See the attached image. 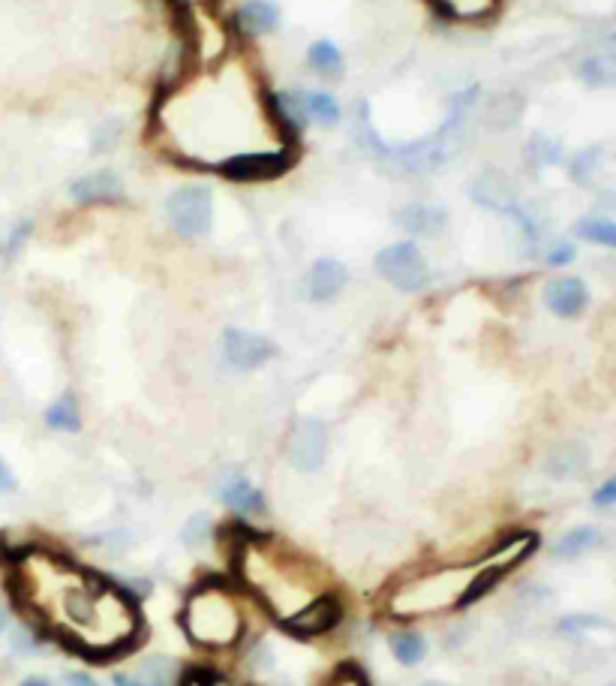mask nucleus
Instances as JSON below:
<instances>
[{"instance_id":"f257e3e1","label":"nucleus","mask_w":616,"mask_h":686,"mask_svg":"<svg viewBox=\"0 0 616 686\" xmlns=\"http://www.w3.org/2000/svg\"><path fill=\"white\" fill-rule=\"evenodd\" d=\"M10 566L16 605L64 647L103 662L136 644L142 614L121 584L40 548L16 554Z\"/></svg>"},{"instance_id":"f03ea898","label":"nucleus","mask_w":616,"mask_h":686,"mask_svg":"<svg viewBox=\"0 0 616 686\" xmlns=\"http://www.w3.org/2000/svg\"><path fill=\"white\" fill-rule=\"evenodd\" d=\"M235 569L241 584H247L262 599L265 611L280 623H289L295 614L331 593L313 563L274 539H244L235 557Z\"/></svg>"},{"instance_id":"7ed1b4c3","label":"nucleus","mask_w":616,"mask_h":686,"mask_svg":"<svg viewBox=\"0 0 616 686\" xmlns=\"http://www.w3.org/2000/svg\"><path fill=\"white\" fill-rule=\"evenodd\" d=\"M472 581H475V563L427 569V572H418V575L400 581L388 593L385 608L391 617H400V620L466 608V605H472V599H469Z\"/></svg>"},{"instance_id":"20e7f679","label":"nucleus","mask_w":616,"mask_h":686,"mask_svg":"<svg viewBox=\"0 0 616 686\" xmlns=\"http://www.w3.org/2000/svg\"><path fill=\"white\" fill-rule=\"evenodd\" d=\"M181 623L199 647L223 650L241 638L244 614L235 602V593L226 584L205 581V584L190 590Z\"/></svg>"},{"instance_id":"39448f33","label":"nucleus","mask_w":616,"mask_h":686,"mask_svg":"<svg viewBox=\"0 0 616 686\" xmlns=\"http://www.w3.org/2000/svg\"><path fill=\"white\" fill-rule=\"evenodd\" d=\"M166 220L181 238H205L214 229V193L205 184H184L166 199Z\"/></svg>"},{"instance_id":"423d86ee","label":"nucleus","mask_w":616,"mask_h":686,"mask_svg":"<svg viewBox=\"0 0 616 686\" xmlns=\"http://www.w3.org/2000/svg\"><path fill=\"white\" fill-rule=\"evenodd\" d=\"M376 274L400 292H421L430 280V265L415 241H394L373 259Z\"/></svg>"},{"instance_id":"0eeeda50","label":"nucleus","mask_w":616,"mask_h":686,"mask_svg":"<svg viewBox=\"0 0 616 686\" xmlns=\"http://www.w3.org/2000/svg\"><path fill=\"white\" fill-rule=\"evenodd\" d=\"M538 548V536L535 533H514L508 539H502L484 560L475 563V581H472V590H469V599H481L490 587H496L511 569H517L532 551Z\"/></svg>"},{"instance_id":"6e6552de","label":"nucleus","mask_w":616,"mask_h":686,"mask_svg":"<svg viewBox=\"0 0 616 686\" xmlns=\"http://www.w3.org/2000/svg\"><path fill=\"white\" fill-rule=\"evenodd\" d=\"M295 163V157L283 148L277 151H247V154H235L217 163V172L229 181H241V184H256V181H271L283 172H289Z\"/></svg>"},{"instance_id":"1a4fd4ad","label":"nucleus","mask_w":616,"mask_h":686,"mask_svg":"<svg viewBox=\"0 0 616 686\" xmlns=\"http://www.w3.org/2000/svg\"><path fill=\"white\" fill-rule=\"evenodd\" d=\"M277 356V343L259 331L250 328H226L223 331V359L232 371H256L262 365H268Z\"/></svg>"},{"instance_id":"9d476101","label":"nucleus","mask_w":616,"mask_h":686,"mask_svg":"<svg viewBox=\"0 0 616 686\" xmlns=\"http://www.w3.org/2000/svg\"><path fill=\"white\" fill-rule=\"evenodd\" d=\"M286 455H289L295 470L316 473L328 458V428H325V422H319L313 416L298 419L292 434H289Z\"/></svg>"},{"instance_id":"9b49d317","label":"nucleus","mask_w":616,"mask_h":686,"mask_svg":"<svg viewBox=\"0 0 616 686\" xmlns=\"http://www.w3.org/2000/svg\"><path fill=\"white\" fill-rule=\"evenodd\" d=\"M70 199H73L76 205H85V208L121 205V202L127 199V190H124L121 175H115L112 169H94V172L79 175V178L70 184Z\"/></svg>"},{"instance_id":"f8f14e48","label":"nucleus","mask_w":616,"mask_h":686,"mask_svg":"<svg viewBox=\"0 0 616 686\" xmlns=\"http://www.w3.org/2000/svg\"><path fill=\"white\" fill-rule=\"evenodd\" d=\"M349 283V268L334 259V256H322L316 259L310 268H307V277H304V289H307V298L313 304H328L334 301Z\"/></svg>"},{"instance_id":"ddd939ff","label":"nucleus","mask_w":616,"mask_h":686,"mask_svg":"<svg viewBox=\"0 0 616 686\" xmlns=\"http://www.w3.org/2000/svg\"><path fill=\"white\" fill-rule=\"evenodd\" d=\"M544 304L559 319H577L589 307V286L580 277H556L544 286Z\"/></svg>"},{"instance_id":"4468645a","label":"nucleus","mask_w":616,"mask_h":686,"mask_svg":"<svg viewBox=\"0 0 616 686\" xmlns=\"http://www.w3.org/2000/svg\"><path fill=\"white\" fill-rule=\"evenodd\" d=\"M343 608H340V599L334 593L322 596L319 602H313L310 608H304L301 614H295L289 623H283V629L289 635H298V638H310V635H322L328 632L331 626H337Z\"/></svg>"},{"instance_id":"2eb2a0df","label":"nucleus","mask_w":616,"mask_h":686,"mask_svg":"<svg viewBox=\"0 0 616 686\" xmlns=\"http://www.w3.org/2000/svg\"><path fill=\"white\" fill-rule=\"evenodd\" d=\"M178 677V665L169 656H148L139 665L118 668L112 674L115 686H172Z\"/></svg>"},{"instance_id":"dca6fc26","label":"nucleus","mask_w":616,"mask_h":686,"mask_svg":"<svg viewBox=\"0 0 616 686\" xmlns=\"http://www.w3.org/2000/svg\"><path fill=\"white\" fill-rule=\"evenodd\" d=\"M397 226L415 238H436L445 232L448 226V211L442 205H430V202H412L406 208L397 211Z\"/></svg>"},{"instance_id":"f3484780","label":"nucleus","mask_w":616,"mask_h":686,"mask_svg":"<svg viewBox=\"0 0 616 686\" xmlns=\"http://www.w3.org/2000/svg\"><path fill=\"white\" fill-rule=\"evenodd\" d=\"M235 28L247 37H268L280 28L283 13L274 0H247L235 10Z\"/></svg>"},{"instance_id":"a211bd4d","label":"nucleus","mask_w":616,"mask_h":686,"mask_svg":"<svg viewBox=\"0 0 616 686\" xmlns=\"http://www.w3.org/2000/svg\"><path fill=\"white\" fill-rule=\"evenodd\" d=\"M469 199L487 211H499V214H508L517 199H514V190L511 184L505 181V175L499 172H481L472 184H469Z\"/></svg>"},{"instance_id":"6ab92c4d","label":"nucleus","mask_w":616,"mask_h":686,"mask_svg":"<svg viewBox=\"0 0 616 686\" xmlns=\"http://www.w3.org/2000/svg\"><path fill=\"white\" fill-rule=\"evenodd\" d=\"M220 500L235 515H262L265 512V494L247 479V476H229L220 485Z\"/></svg>"},{"instance_id":"aec40b11","label":"nucleus","mask_w":616,"mask_h":686,"mask_svg":"<svg viewBox=\"0 0 616 686\" xmlns=\"http://www.w3.org/2000/svg\"><path fill=\"white\" fill-rule=\"evenodd\" d=\"M298 100H301V112L307 118V127H322V130H331L340 124L343 118V106L334 94L328 91H298Z\"/></svg>"},{"instance_id":"412c9836","label":"nucleus","mask_w":616,"mask_h":686,"mask_svg":"<svg viewBox=\"0 0 616 686\" xmlns=\"http://www.w3.org/2000/svg\"><path fill=\"white\" fill-rule=\"evenodd\" d=\"M307 67L322 79H340L346 73V58L334 40H313L307 46Z\"/></svg>"},{"instance_id":"4be33fe9","label":"nucleus","mask_w":616,"mask_h":686,"mask_svg":"<svg viewBox=\"0 0 616 686\" xmlns=\"http://www.w3.org/2000/svg\"><path fill=\"white\" fill-rule=\"evenodd\" d=\"M601 542V533L595 527H571L568 533H562L553 545V557L556 560H580L589 551H595Z\"/></svg>"},{"instance_id":"5701e85b","label":"nucleus","mask_w":616,"mask_h":686,"mask_svg":"<svg viewBox=\"0 0 616 686\" xmlns=\"http://www.w3.org/2000/svg\"><path fill=\"white\" fill-rule=\"evenodd\" d=\"M43 422L58 431V434H79L82 431V410H79V401L67 392L61 398H55L46 413H43Z\"/></svg>"},{"instance_id":"b1692460","label":"nucleus","mask_w":616,"mask_h":686,"mask_svg":"<svg viewBox=\"0 0 616 686\" xmlns=\"http://www.w3.org/2000/svg\"><path fill=\"white\" fill-rule=\"evenodd\" d=\"M433 10L445 19H457V22H472V19H484L493 16L499 0H430Z\"/></svg>"},{"instance_id":"393cba45","label":"nucleus","mask_w":616,"mask_h":686,"mask_svg":"<svg viewBox=\"0 0 616 686\" xmlns=\"http://www.w3.org/2000/svg\"><path fill=\"white\" fill-rule=\"evenodd\" d=\"M577 79L589 88H610L616 85V58L613 55H592L580 61Z\"/></svg>"},{"instance_id":"a878e982","label":"nucleus","mask_w":616,"mask_h":686,"mask_svg":"<svg viewBox=\"0 0 616 686\" xmlns=\"http://www.w3.org/2000/svg\"><path fill=\"white\" fill-rule=\"evenodd\" d=\"M574 238H580L586 244H598V247L616 250V220H607V217H580L574 223Z\"/></svg>"},{"instance_id":"bb28decb","label":"nucleus","mask_w":616,"mask_h":686,"mask_svg":"<svg viewBox=\"0 0 616 686\" xmlns=\"http://www.w3.org/2000/svg\"><path fill=\"white\" fill-rule=\"evenodd\" d=\"M388 647H391V656L403 665H418L427 653V641L418 632H394L388 638Z\"/></svg>"},{"instance_id":"cd10ccee","label":"nucleus","mask_w":616,"mask_h":686,"mask_svg":"<svg viewBox=\"0 0 616 686\" xmlns=\"http://www.w3.org/2000/svg\"><path fill=\"white\" fill-rule=\"evenodd\" d=\"M181 539H184V545H202V542H208L211 539V518L208 515H193V518H187V524H184V530H181Z\"/></svg>"},{"instance_id":"c85d7f7f","label":"nucleus","mask_w":616,"mask_h":686,"mask_svg":"<svg viewBox=\"0 0 616 686\" xmlns=\"http://www.w3.org/2000/svg\"><path fill=\"white\" fill-rule=\"evenodd\" d=\"M94 545H97V548H103L106 554H124V551H130V545H133V536H130L127 530H112V533L100 536Z\"/></svg>"},{"instance_id":"c756f323","label":"nucleus","mask_w":616,"mask_h":686,"mask_svg":"<svg viewBox=\"0 0 616 686\" xmlns=\"http://www.w3.org/2000/svg\"><path fill=\"white\" fill-rule=\"evenodd\" d=\"M574 256H577V250H574V244H571V241H556V244H550V247H547L544 262H547V265H553V268H559V265L574 262Z\"/></svg>"},{"instance_id":"7c9ffc66","label":"nucleus","mask_w":616,"mask_h":686,"mask_svg":"<svg viewBox=\"0 0 616 686\" xmlns=\"http://www.w3.org/2000/svg\"><path fill=\"white\" fill-rule=\"evenodd\" d=\"M595 626H601V620L589 617V614H568V617L559 620V632H565V635H577V632H586V629H595Z\"/></svg>"},{"instance_id":"2f4dec72","label":"nucleus","mask_w":616,"mask_h":686,"mask_svg":"<svg viewBox=\"0 0 616 686\" xmlns=\"http://www.w3.org/2000/svg\"><path fill=\"white\" fill-rule=\"evenodd\" d=\"M31 229H34V223H31V220H22V223L10 232V238H7V253H10V256H16V253L22 250V244L28 241Z\"/></svg>"},{"instance_id":"473e14b6","label":"nucleus","mask_w":616,"mask_h":686,"mask_svg":"<svg viewBox=\"0 0 616 686\" xmlns=\"http://www.w3.org/2000/svg\"><path fill=\"white\" fill-rule=\"evenodd\" d=\"M592 503L601 506V509H604V506H616V473L592 494Z\"/></svg>"},{"instance_id":"72a5a7b5","label":"nucleus","mask_w":616,"mask_h":686,"mask_svg":"<svg viewBox=\"0 0 616 686\" xmlns=\"http://www.w3.org/2000/svg\"><path fill=\"white\" fill-rule=\"evenodd\" d=\"M334 686H367V680L361 677L358 668L346 665V668H340V674L334 677Z\"/></svg>"},{"instance_id":"f704fd0d","label":"nucleus","mask_w":616,"mask_h":686,"mask_svg":"<svg viewBox=\"0 0 616 686\" xmlns=\"http://www.w3.org/2000/svg\"><path fill=\"white\" fill-rule=\"evenodd\" d=\"M19 488V479H16V473H13V467L0 458V494H10V491H16Z\"/></svg>"},{"instance_id":"c9c22d12","label":"nucleus","mask_w":616,"mask_h":686,"mask_svg":"<svg viewBox=\"0 0 616 686\" xmlns=\"http://www.w3.org/2000/svg\"><path fill=\"white\" fill-rule=\"evenodd\" d=\"M64 686H100V683L85 671H70V674H64Z\"/></svg>"},{"instance_id":"e433bc0d","label":"nucleus","mask_w":616,"mask_h":686,"mask_svg":"<svg viewBox=\"0 0 616 686\" xmlns=\"http://www.w3.org/2000/svg\"><path fill=\"white\" fill-rule=\"evenodd\" d=\"M187 686H229V683H223L217 674H205V671H202V674H196Z\"/></svg>"},{"instance_id":"4c0bfd02","label":"nucleus","mask_w":616,"mask_h":686,"mask_svg":"<svg viewBox=\"0 0 616 686\" xmlns=\"http://www.w3.org/2000/svg\"><path fill=\"white\" fill-rule=\"evenodd\" d=\"M19 686H52L49 680H43V677H25Z\"/></svg>"},{"instance_id":"58836bf2","label":"nucleus","mask_w":616,"mask_h":686,"mask_svg":"<svg viewBox=\"0 0 616 686\" xmlns=\"http://www.w3.org/2000/svg\"><path fill=\"white\" fill-rule=\"evenodd\" d=\"M421 686H451V683H442V680H427V683H421Z\"/></svg>"},{"instance_id":"ea45409f","label":"nucleus","mask_w":616,"mask_h":686,"mask_svg":"<svg viewBox=\"0 0 616 686\" xmlns=\"http://www.w3.org/2000/svg\"><path fill=\"white\" fill-rule=\"evenodd\" d=\"M4 626H7V614H4V608H0V632H4Z\"/></svg>"},{"instance_id":"a19ab883","label":"nucleus","mask_w":616,"mask_h":686,"mask_svg":"<svg viewBox=\"0 0 616 686\" xmlns=\"http://www.w3.org/2000/svg\"><path fill=\"white\" fill-rule=\"evenodd\" d=\"M172 4H178V0H172Z\"/></svg>"}]
</instances>
